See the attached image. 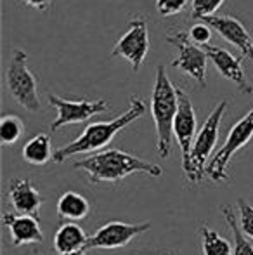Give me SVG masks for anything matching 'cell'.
Listing matches in <instances>:
<instances>
[{"label":"cell","mask_w":253,"mask_h":255,"mask_svg":"<svg viewBox=\"0 0 253 255\" xmlns=\"http://www.w3.org/2000/svg\"><path fill=\"white\" fill-rule=\"evenodd\" d=\"M73 167L84 170L92 184H101V182L116 184L132 174H146L149 177L163 175V168L158 163L141 160L120 149H106V151L90 154L84 160L75 161Z\"/></svg>","instance_id":"6da1fadb"},{"label":"cell","mask_w":253,"mask_h":255,"mask_svg":"<svg viewBox=\"0 0 253 255\" xmlns=\"http://www.w3.org/2000/svg\"><path fill=\"white\" fill-rule=\"evenodd\" d=\"M144 113H146L144 99H142L141 96L132 94L127 111H123L120 117L113 118V120H109V122H94V124L87 125L85 130L82 132L73 142L56 149L52 160H54L56 163H63L64 160H68L70 156H75V154L97 151V149L104 148V146H108L109 142L115 139V135L118 134L120 130L128 127L132 122L142 118Z\"/></svg>","instance_id":"7a4b0ae2"},{"label":"cell","mask_w":253,"mask_h":255,"mask_svg":"<svg viewBox=\"0 0 253 255\" xmlns=\"http://www.w3.org/2000/svg\"><path fill=\"white\" fill-rule=\"evenodd\" d=\"M179 96L177 87L170 82L163 64L156 68L155 87L151 96V115L156 128V149L162 158H169L172 153L173 120H175Z\"/></svg>","instance_id":"3957f363"},{"label":"cell","mask_w":253,"mask_h":255,"mask_svg":"<svg viewBox=\"0 0 253 255\" xmlns=\"http://www.w3.org/2000/svg\"><path fill=\"white\" fill-rule=\"evenodd\" d=\"M226 110H227V101H220L213 108L212 113L208 115V118L203 122V127L199 128L198 135H196L189 163H187L186 168H182L187 181L192 182V184L201 182L203 177L206 175V167H208L206 161H208V156L212 154L213 148L217 146V141H219L220 122H222Z\"/></svg>","instance_id":"277c9868"},{"label":"cell","mask_w":253,"mask_h":255,"mask_svg":"<svg viewBox=\"0 0 253 255\" xmlns=\"http://www.w3.org/2000/svg\"><path fill=\"white\" fill-rule=\"evenodd\" d=\"M7 89L19 106L28 111H40V98H38L37 78L28 68V54L21 49H14L12 59L5 73Z\"/></svg>","instance_id":"5b68a950"},{"label":"cell","mask_w":253,"mask_h":255,"mask_svg":"<svg viewBox=\"0 0 253 255\" xmlns=\"http://www.w3.org/2000/svg\"><path fill=\"white\" fill-rule=\"evenodd\" d=\"M252 139H253V110L248 111L240 122H236V124L231 127L226 142H224L222 148L217 151V154L208 163V167H206V175H208L210 181L217 182V184L226 182L227 165H229L231 158L240 151L241 148H245Z\"/></svg>","instance_id":"8992f818"},{"label":"cell","mask_w":253,"mask_h":255,"mask_svg":"<svg viewBox=\"0 0 253 255\" xmlns=\"http://www.w3.org/2000/svg\"><path fill=\"white\" fill-rule=\"evenodd\" d=\"M167 40L172 45H175L179 56L173 59L172 66L179 68L191 78H194L201 87L206 85V64H208V56H206L205 49L199 45L192 44L189 35L182 30L169 31Z\"/></svg>","instance_id":"52a82bcc"},{"label":"cell","mask_w":253,"mask_h":255,"mask_svg":"<svg viewBox=\"0 0 253 255\" xmlns=\"http://www.w3.org/2000/svg\"><path fill=\"white\" fill-rule=\"evenodd\" d=\"M49 104L58 111V117L51 124L52 132L59 130L64 125L82 124V122L92 118L94 115L106 113L111 108L106 99H97V101H90V99H64L56 94L49 96Z\"/></svg>","instance_id":"ba28073f"},{"label":"cell","mask_w":253,"mask_h":255,"mask_svg":"<svg viewBox=\"0 0 253 255\" xmlns=\"http://www.w3.org/2000/svg\"><path fill=\"white\" fill-rule=\"evenodd\" d=\"M149 47V30L148 21L144 17H135L130 21V28L127 33H123L115 44L111 54L115 57H123L132 64V71H139L144 59L148 57Z\"/></svg>","instance_id":"9c48e42d"},{"label":"cell","mask_w":253,"mask_h":255,"mask_svg":"<svg viewBox=\"0 0 253 255\" xmlns=\"http://www.w3.org/2000/svg\"><path fill=\"white\" fill-rule=\"evenodd\" d=\"M151 229V222L142 224H125V222H108L101 226L92 236H88L87 250L90 249H122L128 245L135 236Z\"/></svg>","instance_id":"30bf717a"},{"label":"cell","mask_w":253,"mask_h":255,"mask_svg":"<svg viewBox=\"0 0 253 255\" xmlns=\"http://www.w3.org/2000/svg\"><path fill=\"white\" fill-rule=\"evenodd\" d=\"M179 96V108H177L175 120H173V137L179 142L182 151V168L187 167L194 144V132H196V113L192 106L191 98L184 89L177 87Z\"/></svg>","instance_id":"8fae6325"},{"label":"cell","mask_w":253,"mask_h":255,"mask_svg":"<svg viewBox=\"0 0 253 255\" xmlns=\"http://www.w3.org/2000/svg\"><path fill=\"white\" fill-rule=\"evenodd\" d=\"M205 52L208 56V59L213 63L215 70L222 75L224 78L231 80L233 84H236L238 91L241 94H253V87L250 85L245 73L243 66H241V59L236 56H233L227 49L215 47V45H205Z\"/></svg>","instance_id":"7c38bea8"},{"label":"cell","mask_w":253,"mask_h":255,"mask_svg":"<svg viewBox=\"0 0 253 255\" xmlns=\"http://www.w3.org/2000/svg\"><path fill=\"white\" fill-rule=\"evenodd\" d=\"M203 23L212 26L226 42L240 49L243 57L253 59V40L250 38V33L247 31L245 24L238 17L231 16V14H219V16L206 17V19H203Z\"/></svg>","instance_id":"4fadbf2b"},{"label":"cell","mask_w":253,"mask_h":255,"mask_svg":"<svg viewBox=\"0 0 253 255\" xmlns=\"http://www.w3.org/2000/svg\"><path fill=\"white\" fill-rule=\"evenodd\" d=\"M7 198H9L10 207L14 212L19 215H33L38 217V210H40L44 198H42L40 191L33 186L31 179L17 177L12 179L7 189Z\"/></svg>","instance_id":"5bb4252c"},{"label":"cell","mask_w":253,"mask_h":255,"mask_svg":"<svg viewBox=\"0 0 253 255\" xmlns=\"http://www.w3.org/2000/svg\"><path fill=\"white\" fill-rule=\"evenodd\" d=\"M3 226L10 233V245H31V243L44 242V233H42L40 222L33 215H19L14 212H5L2 217Z\"/></svg>","instance_id":"9a60e30c"},{"label":"cell","mask_w":253,"mask_h":255,"mask_svg":"<svg viewBox=\"0 0 253 255\" xmlns=\"http://www.w3.org/2000/svg\"><path fill=\"white\" fill-rule=\"evenodd\" d=\"M87 243L88 236L75 222L63 224L54 235V249L59 255L78 252V250H87Z\"/></svg>","instance_id":"2e32d148"},{"label":"cell","mask_w":253,"mask_h":255,"mask_svg":"<svg viewBox=\"0 0 253 255\" xmlns=\"http://www.w3.org/2000/svg\"><path fill=\"white\" fill-rule=\"evenodd\" d=\"M58 214L68 222L82 221L90 214V203L84 195L77 191H66L58 200Z\"/></svg>","instance_id":"e0dca14e"},{"label":"cell","mask_w":253,"mask_h":255,"mask_svg":"<svg viewBox=\"0 0 253 255\" xmlns=\"http://www.w3.org/2000/svg\"><path fill=\"white\" fill-rule=\"evenodd\" d=\"M54 158L52 153V142L47 134H37L24 144L23 148V160L35 167L45 165L49 160Z\"/></svg>","instance_id":"ac0fdd59"},{"label":"cell","mask_w":253,"mask_h":255,"mask_svg":"<svg viewBox=\"0 0 253 255\" xmlns=\"http://www.w3.org/2000/svg\"><path fill=\"white\" fill-rule=\"evenodd\" d=\"M220 212L226 217L227 224H229L231 231H233L234 245H233V254L234 255H253V245L250 240L247 238L243 231H241V226L236 219V212L231 205H220Z\"/></svg>","instance_id":"d6986e66"},{"label":"cell","mask_w":253,"mask_h":255,"mask_svg":"<svg viewBox=\"0 0 253 255\" xmlns=\"http://www.w3.org/2000/svg\"><path fill=\"white\" fill-rule=\"evenodd\" d=\"M199 235H201L203 255H234L231 243L226 238H222L217 231L210 229L206 224L199 228Z\"/></svg>","instance_id":"ffe728a7"},{"label":"cell","mask_w":253,"mask_h":255,"mask_svg":"<svg viewBox=\"0 0 253 255\" xmlns=\"http://www.w3.org/2000/svg\"><path fill=\"white\" fill-rule=\"evenodd\" d=\"M24 132V124L16 115H5L0 120V141L3 146H12L21 139Z\"/></svg>","instance_id":"44dd1931"},{"label":"cell","mask_w":253,"mask_h":255,"mask_svg":"<svg viewBox=\"0 0 253 255\" xmlns=\"http://www.w3.org/2000/svg\"><path fill=\"white\" fill-rule=\"evenodd\" d=\"M224 3V0H192V17L206 19L215 16V10Z\"/></svg>","instance_id":"7402d4cb"},{"label":"cell","mask_w":253,"mask_h":255,"mask_svg":"<svg viewBox=\"0 0 253 255\" xmlns=\"http://www.w3.org/2000/svg\"><path fill=\"white\" fill-rule=\"evenodd\" d=\"M238 208H240V226L241 231L247 235V238L253 240V207L247 203L243 198L238 200Z\"/></svg>","instance_id":"603a6c76"},{"label":"cell","mask_w":253,"mask_h":255,"mask_svg":"<svg viewBox=\"0 0 253 255\" xmlns=\"http://www.w3.org/2000/svg\"><path fill=\"white\" fill-rule=\"evenodd\" d=\"M189 0H156V10L162 16H175V14L182 12L184 7L187 5Z\"/></svg>","instance_id":"cb8c5ba5"},{"label":"cell","mask_w":253,"mask_h":255,"mask_svg":"<svg viewBox=\"0 0 253 255\" xmlns=\"http://www.w3.org/2000/svg\"><path fill=\"white\" fill-rule=\"evenodd\" d=\"M187 35H189L192 44L205 47V45H208L210 38H212V30H210V26L206 23H196L192 24V28Z\"/></svg>","instance_id":"d4e9b609"},{"label":"cell","mask_w":253,"mask_h":255,"mask_svg":"<svg viewBox=\"0 0 253 255\" xmlns=\"http://www.w3.org/2000/svg\"><path fill=\"white\" fill-rule=\"evenodd\" d=\"M28 7H33L37 10H45L51 5V0H23Z\"/></svg>","instance_id":"484cf974"},{"label":"cell","mask_w":253,"mask_h":255,"mask_svg":"<svg viewBox=\"0 0 253 255\" xmlns=\"http://www.w3.org/2000/svg\"><path fill=\"white\" fill-rule=\"evenodd\" d=\"M87 250H78V252H70V254H61V255H85Z\"/></svg>","instance_id":"4316f807"}]
</instances>
